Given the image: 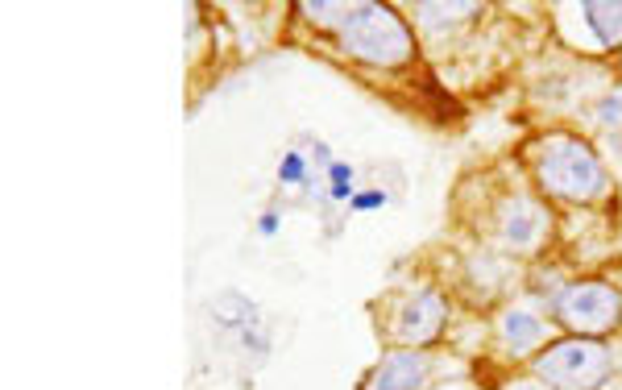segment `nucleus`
Instances as JSON below:
<instances>
[{"label": "nucleus", "mask_w": 622, "mask_h": 390, "mask_svg": "<svg viewBox=\"0 0 622 390\" xmlns=\"http://www.w3.org/2000/svg\"><path fill=\"white\" fill-rule=\"evenodd\" d=\"M341 34H345V50L353 59L374 63V67H399L415 54V42L407 34V25L399 21V13H390L382 5L349 9Z\"/></svg>", "instance_id": "nucleus-1"}, {"label": "nucleus", "mask_w": 622, "mask_h": 390, "mask_svg": "<svg viewBox=\"0 0 622 390\" xmlns=\"http://www.w3.org/2000/svg\"><path fill=\"white\" fill-rule=\"evenodd\" d=\"M540 179L552 195H564V200H593L606 187V171L602 158L593 154L577 137H552V142L540 150Z\"/></svg>", "instance_id": "nucleus-2"}, {"label": "nucleus", "mask_w": 622, "mask_h": 390, "mask_svg": "<svg viewBox=\"0 0 622 390\" xmlns=\"http://www.w3.org/2000/svg\"><path fill=\"white\" fill-rule=\"evenodd\" d=\"M535 374L556 390H593L610 374V353L598 341H556L544 357H535Z\"/></svg>", "instance_id": "nucleus-3"}, {"label": "nucleus", "mask_w": 622, "mask_h": 390, "mask_svg": "<svg viewBox=\"0 0 622 390\" xmlns=\"http://www.w3.org/2000/svg\"><path fill=\"white\" fill-rule=\"evenodd\" d=\"M556 316L560 324H569L573 332H589V337H598V332H610L622 316V295L606 283H577L569 287L560 299H556Z\"/></svg>", "instance_id": "nucleus-4"}, {"label": "nucleus", "mask_w": 622, "mask_h": 390, "mask_svg": "<svg viewBox=\"0 0 622 390\" xmlns=\"http://www.w3.org/2000/svg\"><path fill=\"white\" fill-rule=\"evenodd\" d=\"M440 328H444V303L440 295L432 291H419L403 303V312H399V337L411 341V345H428L440 337Z\"/></svg>", "instance_id": "nucleus-5"}, {"label": "nucleus", "mask_w": 622, "mask_h": 390, "mask_svg": "<svg viewBox=\"0 0 622 390\" xmlns=\"http://www.w3.org/2000/svg\"><path fill=\"white\" fill-rule=\"evenodd\" d=\"M428 378V361L419 353H390L370 378V390H419Z\"/></svg>", "instance_id": "nucleus-6"}, {"label": "nucleus", "mask_w": 622, "mask_h": 390, "mask_svg": "<svg viewBox=\"0 0 622 390\" xmlns=\"http://www.w3.org/2000/svg\"><path fill=\"white\" fill-rule=\"evenodd\" d=\"M212 312L220 316L224 328L241 332L249 349H258V324H262V320H258V308H253L249 299H241V295H224V299L212 303Z\"/></svg>", "instance_id": "nucleus-7"}, {"label": "nucleus", "mask_w": 622, "mask_h": 390, "mask_svg": "<svg viewBox=\"0 0 622 390\" xmlns=\"http://www.w3.org/2000/svg\"><path fill=\"white\" fill-rule=\"evenodd\" d=\"M585 21L593 25V34H598L606 46H622V5L593 0V5H585Z\"/></svg>", "instance_id": "nucleus-8"}, {"label": "nucleus", "mask_w": 622, "mask_h": 390, "mask_svg": "<svg viewBox=\"0 0 622 390\" xmlns=\"http://www.w3.org/2000/svg\"><path fill=\"white\" fill-rule=\"evenodd\" d=\"M502 337H506V345H511V349H523V353H527V349L540 345L544 324L535 320L531 312H511V316L502 320Z\"/></svg>", "instance_id": "nucleus-9"}, {"label": "nucleus", "mask_w": 622, "mask_h": 390, "mask_svg": "<svg viewBox=\"0 0 622 390\" xmlns=\"http://www.w3.org/2000/svg\"><path fill=\"white\" fill-rule=\"evenodd\" d=\"M540 212H535L531 204H519L515 212H511V220H506V237H511V241H535V233H540Z\"/></svg>", "instance_id": "nucleus-10"}, {"label": "nucleus", "mask_w": 622, "mask_h": 390, "mask_svg": "<svg viewBox=\"0 0 622 390\" xmlns=\"http://www.w3.org/2000/svg\"><path fill=\"white\" fill-rule=\"evenodd\" d=\"M278 179L282 183H307V162H303V154H287L282 158V166H278Z\"/></svg>", "instance_id": "nucleus-11"}, {"label": "nucleus", "mask_w": 622, "mask_h": 390, "mask_svg": "<svg viewBox=\"0 0 622 390\" xmlns=\"http://www.w3.org/2000/svg\"><path fill=\"white\" fill-rule=\"evenodd\" d=\"M303 13L316 17V21H336V30H341L345 17H349V5H303Z\"/></svg>", "instance_id": "nucleus-12"}, {"label": "nucleus", "mask_w": 622, "mask_h": 390, "mask_svg": "<svg viewBox=\"0 0 622 390\" xmlns=\"http://www.w3.org/2000/svg\"><path fill=\"white\" fill-rule=\"evenodd\" d=\"M328 171H332V200H349V191H353L349 179H353V171H349L345 162H332Z\"/></svg>", "instance_id": "nucleus-13"}, {"label": "nucleus", "mask_w": 622, "mask_h": 390, "mask_svg": "<svg viewBox=\"0 0 622 390\" xmlns=\"http://www.w3.org/2000/svg\"><path fill=\"white\" fill-rule=\"evenodd\" d=\"M386 204V191H365V195H353V208L357 212H370V208H382Z\"/></svg>", "instance_id": "nucleus-14"}, {"label": "nucleus", "mask_w": 622, "mask_h": 390, "mask_svg": "<svg viewBox=\"0 0 622 390\" xmlns=\"http://www.w3.org/2000/svg\"><path fill=\"white\" fill-rule=\"evenodd\" d=\"M262 233H266V237H274V233H278V216H274V212H266V216H262Z\"/></svg>", "instance_id": "nucleus-15"}, {"label": "nucleus", "mask_w": 622, "mask_h": 390, "mask_svg": "<svg viewBox=\"0 0 622 390\" xmlns=\"http://www.w3.org/2000/svg\"><path fill=\"white\" fill-rule=\"evenodd\" d=\"M602 113H606V121H614V117H618V113H622V104H618V100H610V104H606V108H602Z\"/></svg>", "instance_id": "nucleus-16"}]
</instances>
